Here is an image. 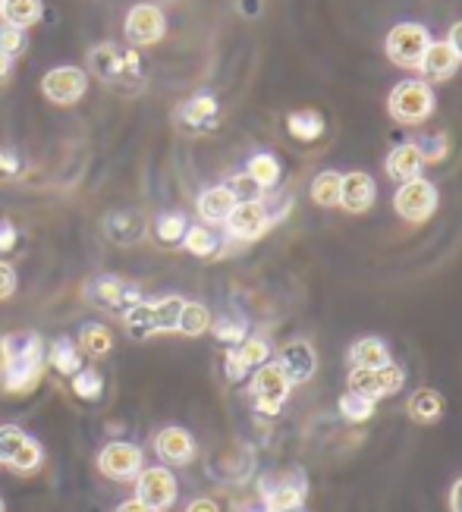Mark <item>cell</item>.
<instances>
[{
  "instance_id": "49",
  "label": "cell",
  "mask_w": 462,
  "mask_h": 512,
  "mask_svg": "<svg viewBox=\"0 0 462 512\" xmlns=\"http://www.w3.org/2000/svg\"><path fill=\"white\" fill-rule=\"evenodd\" d=\"M236 512H271V509L261 500V503H242V506H236Z\"/></svg>"
},
{
  "instance_id": "36",
  "label": "cell",
  "mask_w": 462,
  "mask_h": 512,
  "mask_svg": "<svg viewBox=\"0 0 462 512\" xmlns=\"http://www.w3.org/2000/svg\"><path fill=\"white\" fill-rule=\"evenodd\" d=\"M214 337H217V343H227L233 349V346H239L242 340L249 337V327L242 318H220L214 324Z\"/></svg>"
},
{
  "instance_id": "4",
  "label": "cell",
  "mask_w": 462,
  "mask_h": 512,
  "mask_svg": "<svg viewBox=\"0 0 462 512\" xmlns=\"http://www.w3.org/2000/svg\"><path fill=\"white\" fill-rule=\"evenodd\" d=\"M142 469H145V456L129 440H110L98 453V472L110 481H136Z\"/></svg>"
},
{
  "instance_id": "31",
  "label": "cell",
  "mask_w": 462,
  "mask_h": 512,
  "mask_svg": "<svg viewBox=\"0 0 462 512\" xmlns=\"http://www.w3.org/2000/svg\"><path fill=\"white\" fill-rule=\"evenodd\" d=\"M180 117H183V123L192 126V129L208 126V123L217 117V101H214V95H195L192 101L183 104Z\"/></svg>"
},
{
  "instance_id": "11",
  "label": "cell",
  "mask_w": 462,
  "mask_h": 512,
  "mask_svg": "<svg viewBox=\"0 0 462 512\" xmlns=\"http://www.w3.org/2000/svg\"><path fill=\"white\" fill-rule=\"evenodd\" d=\"M123 32L129 38V44L136 48H148V44H158L167 32V19L161 13V7L154 4H136L129 10L126 22H123Z\"/></svg>"
},
{
  "instance_id": "16",
  "label": "cell",
  "mask_w": 462,
  "mask_h": 512,
  "mask_svg": "<svg viewBox=\"0 0 462 512\" xmlns=\"http://www.w3.org/2000/svg\"><path fill=\"white\" fill-rule=\"evenodd\" d=\"M154 453H158L167 465H189L195 459V437L186 428H161L154 437Z\"/></svg>"
},
{
  "instance_id": "34",
  "label": "cell",
  "mask_w": 462,
  "mask_h": 512,
  "mask_svg": "<svg viewBox=\"0 0 462 512\" xmlns=\"http://www.w3.org/2000/svg\"><path fill=\"white\" fill-rule=\"evenodd\" d=\"M73 393L85 403H95V399L104 393V377L98 368H82L79 374H73Z\"/></svg>"
},
{
  "instance_id": "42",
  "label": "cell",
  "mask_w": 462,
  "mask_h": 512,
  "mask_svg": "<svg viewBox=\"0 0 462 512\" xmlns=\"http://www.w3.org/2000/svg\"><path fill=\"white\" fill-rule=\"evenodd\" d=\"M16 286H19L16 271H13L7 261H0V302H7L16 293Z\"/></svg>"
},
{
  "instance_id": "8",
  "label": "cell",
  "mask_w": 462,
  "mask_h": 512,
  "mask_svg": "<svg viewBox=\"0 0 462 512\" xmlns=\"http://www.w3.org/2000/svg\"><path fill=\"white\" fill-rule=\"evenodd\" d=\"M176 478L164 465H154V469H142L136 478V500L145 503L151 512H167L176 503Z\"/></svg>"
},
{
  "instance_id": "7",
  "label": "cell",
  "mask_w": 462,
  "mask_h": 512,
  "mask_svg": "<svg viewBox=\"0 0 462 512\" xmlns=\"http://www.w3.org/2000/svg\"><path fill=\"white\" fill-rule=\"evenodd\" d=\"M406 384V371L400 365H384L378 371H365V368H352L349 371V393H359V396H368V399H384V396H393L400 393Z\"/></svg>"
},
{
  "instance_id": "39",
  "label": "cell",
  "mask_w": 462,
  "mask_h": 512,
  "mask_svg": "<svg viewBox=\"0 0 462 512\" xmlns=\"http://www.w3.org/2000/svg\"><path fill=\"white\" fill-rule=\"evenodd\" d=\"M0 51H4L10 60L16 54L26 51V32L16 29V26H7V22H0Z\"/></svg>"
},
{
  "instance_id": "5",
  "label": "cell",
  "mask_w": 462,
  "mask_h": 512,
  "mask_svg": "<svg viewBox=\"0 0 462 512\" xmlns=\"http://www.w3.org/2000/svg\"><path fill=\"white\" fill-rule=\"evenodd\" d=\"M431 44L428 38V29L418 26V22H400V26H393L387 32V57L396 63V66H406V70H412V66H418V60H422L425 48Z\"/></svg>"
},
{
  "instance_id": "10",
  "label": "cell",
  "mask_w": 462,
  "mask_h": 512,
  "mask_svg": "<svg viewBox=\"0 0 462 512\" xmlns=\"http://www.w3.org/2000/svg\"><path fill=\"white\" fill-rule=\"evenodd\" d=\"M393 205H396V214L400 217L412 220V224H422V220H428L437 208V189H434V183L418 176V180H409L400 186Z\"/></svg>"
},
{
  "instance_id": "25",
  "label": "cell",
  "mask_w": 462,
  "mask_h": 512,
  "mask_svg": "<svg viewBox=\"0 0 462 512\" xmlns=\"http://www.w3.org/2000/svg\"><path fill=\"white\" fill-rule=\"evenodd\" d=\"M302 500H305V484H293V481H283L264 491V503H268L271 512H293L302 506Z\"/></svg>"
},
{
  "instance_id": "26",
  "label": "cell",
  "mask_w": 462,
  "mask_h": 512,
  "mask_svg": "<svg viewBox=\"0 0 462 512\" xmlns=\"http://www.w3.org/2000/svg\"><path fill=\"white\" fill-rule=\"evenodd\" d=\"M79 349L85 355H92V359H101V355H107L110 349H114V333H110L104 324H85L79 330Z\"/></svg>"
},
{
  "instance_id": "45",
  "label": "cell",
  "mask_w": 462,
  "mask_h": 512,
  "mask_svg": "<svg viewBox=\"0 0 462 512\" xmlns=\"http://www.w3.org/2000/svg\"><path fill=\"white\" fill-rule=\"evenodd\" d=\"M186 512H220V506L214 503V500H192L189 506H186Z\"/></svg>"
},
{
  "instance_id": "21",
  "label": "cell",
  "mask_w": 462,
  "mask_h": 512,
  "mask_svg": "<svg viewBox=\"0 0 462 512\" xmlns=\"http://www.w3.org/2000/svg\"><path fill=\"white\" fill-rule=\"evenodd\" d=\"M233 208H236V198H233V192L227 186L205 189L202 195H198V202H195V211H198V217L205 220V224H224Z\"/></svg>"
},
{
  "instance_id": "43",
  "label": "cell",
  "mask_w": 462,
  "mask_h": 512,
  "mask_svg": "<svg viewBox=\"0 0 462 512\" xmlns=\"http://www.w3.org/2000/svg\"><path fill=\"white\" fill-rule=\"evenodd\" d=\"M16 227L10 224V220H0V255H7L16 249Z\"/></svg>"
},
{
  "instance_id": "18",
  "label": "cell",
  "mask_w": 462,
  "mask_h": 512,
  "mask_svg": "<svg viewBox=\"0 0 462 512\" xmlns=\"http://www.w3.org/2000/svg\"><path fill=\"white\" fill-rule=\"evenodd\" d=\"M456 66H459V57H456V51L450 48L447 41H431L425 48V54H422V60H418V70H422L434 82L450 79L456 73Z\"/></svg>"
},
{
  "instance_id": "19",
  "label": "cell",
  "mask_w": 462,
  "mask_h": 512,
  "mask_svg": "<svg viewBox=\"0 0 462 512\" xmlns=\"http://www.w3.org/2000/svg\"><path fill=\"white\" fill-rule=\"evenodd\" d=\"M422 167H425V161H422V154H418V148H415L412 142L396 145V148L387 154V161H384L387 176H390V180H396V183L418 180V176H422Z\"/></svg>"
},
{
  "instance_id": "14",
  "label": "cell",
  "mask_w": 462,
  "mask_h": 512,
  "mask_svg": "<svg viewBox=\"0 0 462 512\" xmlns=\"http://www.w3.org/2000/svg\"><path fill=\"white\" fill-rule=\"evenodd\" d=\"M277 365L283 368L286 377H290V384H305V381H312V374L318 368V355H315L312 343L293 340V343H286L280 349Z\"/></svg>"
},
{
  "instance_id": "3",
  "label": "cell",
  "mask_w": 462,
  "mask_h": 512,
  "mask_svg": "<svg viewBox=\"0 0 462 512\" xmlns=\"http://www.w3.org/2000/svg\"><path fill=\"white\" fill-rule=\"evenodd\" d=\"M387 107H390V117L406 123V126L422 123V120L431 117V110H434V92H431L428 82L406 79V82H400L390 92Z\"/></svg>"
},
{
  "instance_id": "29",
  "label": "cell",
  "mask_w": 462,
  "mask_h": 512,
  "mask_svg": "<svg viewBox=\"0 0 462 512\" xmlns=\"http://www.w3.org/2000/svg\"><path fill=\"white\" fill-rule=\"evenodd\" d=\"M48 362H51L60 374H66V377H73V374L82 371L79 349H76L73 340H66V337H60L57 343H51V349H48Z\"/></svg>"
},
{
  "instance_id": "6",
  "label": "cell",
  "mask_w": 462,
  "mask_h": 512,
  "mask_svg": "<svg viewBox=\"0 0 462 512\" xmlns=\"http://www.w3.org/2000/svg\"><path fill=\"white\" fill-rule=\"evenodd\" d=\"M290 377L283 374V368L277 362H264L255 377H252V399L258 412L264 415H277L280 406L286 403V396H290Z\"/></svg>"
},
{
  "instance_id": "40",
  "label": "cell",
  "mask_w": 462,
  "mask_h": 512,
  "mask_svg": "<svg viewBox=\"0 0 462 512\" xmlns=\"http://www.w3.org/2000/svg\"><path fill=\"white\" fill-rule=\"evenodd\" d=\"M227 189L233 192V198L236 202H261V189L249 180L246 173H239V176H233V180L227 183Z\"/></svg>"
},
{
  "instance_id": "38",
  "label": "cell",
  "mask_w": 462,
  "mask_h": 512,
  "mask_svg": "<svg viewBox=\"0 0 462 512\" xmlns=\"http://www.w3.org/2000/svg\"><path fill=\"white\" fill-rule=\"evenodd\" d=\"M186 230L189 227H186V217L183 214H164L158 220V227H154V233H158L161 242H183Z\"/></svg>"
},
{
  "instance_id": "23",
  "label": "cell",
  "mask_w": 462,
  "mask_h": 512,
  "mask_svg": "<svg viewBox=\"0 0 462 512\" xmlns=\"http://www.w3.org/2000/svg\"><path fill=\"white\" fill-rule=\"evenodd\" d=\"M41 16H44L41 0H4V10H0V19L22 32L32 29L35 22H41Z\"/></svg>"
},
{
  "instance_id": "50",
  "label": "cell",
  "mask_w": 462,
  "mask_h": 512,
  "mask_svg": "<svg viewBox=\"0 0 462 512\" xmlns=\"http://www.w3.org/2000/svg\"><path fill=\"white\" fill-rule=\"evenodd\" d=\"M10 73V57L4 54V51H0V79H4Z\"/></svg>"
},
{
  "instance_id": "13",
  "label": "cell",
  "mask_w": 462,
  "mask_h": 512,
  "mask_svg": "<svg viewBox=\"0 0 462 512\" xmlns=\"http://www.w3.org/2000/svg\"><path fill=\"white\" fill-rule=\"evenodd\" d=\"M230 236L249 242V239H258L264 236V230L271 227V214L261 202H236V208L230 211V217L224 220Z\"/></svg>"
},
{
  "instance_id": "33",
  "label": "cell",
  "mask_w": 462,
  "mask_h": 512,
  "mask_svg": "<svg viewBox=\"0 0 462 512\" xmlns=\"http://www.w3.org/2000/svg\"><path fill=\"white\" fill-rule=\"evenodd\" d=\"M211 327V311L202 305V302H183V311H180V333L186 337H202V333Z\"/></svg>"
},
{
  "instance_id": "52",
  "label": "cell",
  "mask_w": 462,
  "mask_h": 512,
  "mask_svg": "<svg viewBox=\"0 0 462 512\" xmlns=\"http://www.w3.org/2000/svg\"><path fill=\"white\" fill-rule=\"evenodd\" d=\"M0 512H7V503H4V497H0Z\"/></svg>"
},
{
  "instance_id": "17",
  "label": "cell",
  "mask_w": 462,
  "mask_h": 512,
  "mask_svg": "<svg viewBox=\"0 0 462 512\" xmlns=\"http://www.w3.org/2000/svg\"><path fill=\"white\" fill-rule=\"evenodd\" d=\"M374 198H378V186H374V180L368 173L356 170V173H346L343 176V186H340V205L343 211L349 214H365Z\"/></svg>"
},
{
  "instance_id": "41",
  "label": "cell",
  "mask_w": 462,
  "mask_h": 512,
  "mask_svg": "<svg viewBox=\"0 0 462 512\" xmlns=\"http://www.w3.org/2000/svg\"><path fill=\"white\" fill-rule=\"evenodd\" d=\"M415 148H418V154H422L425 164H434V161H440L447 154V139L444 136H431V139H422Z\"/></svg>"
},
{
  "instance_id": "32",
  "label": "cell",
  "mask_w": 462,
  "mask_h": 512,
  "mask_svg": "<svg viewBox=\"0 0 462 512\" xmlns=\"http://www.w3.org/2000/svg\"><path fill=\"white\" fill-rule=\"evenodd\" d=\"M286 129H290L299 142H315L324 132V120H321V114H315V110H299V114H290Z\"/></svg>"
},
{
  "instance_id": "22",
  "label": "cell",
  "mask_w": 462,
  "mask_h": 512,
  "mask_svg": "<svg viewBox=\"0 0 462 512\" xmlns=\"http://www.w3.org/2000/svg\"><path fill=\"white\" fill-rule=\"evenodd\" d=\"M349 365L352 368H365V371H378V368L390 365V352H387L384 340L365 337V340L352 343V349H349Z\"/></svg>"
},
{
  "instance_id": "53",
  "label": "cell",
  "mask_w": 462,
  "mask_h": 512,
  "mask_svg": "<svg viewBox=\"0 0 462 512\" xmlns=\"http://www.w3.org/2000/svg\"><path fill=\"white\" fill-rule=\"evenodd\" d=\"M0 10H4V0H0Z\"/></svg>"
},
{
  "instance_id": "44",
  "label": "cell",
  "mask_w": 462,
  "mask_h": 512,
  "mask_svg": "<svg viewBox=\"0 0 462 512\" xmlns=\"http://www.w3.org/2000/svg\"><path fill=\"white\" fill-rule=\"evenodd\" d=\"M447 44L456 51V57L462 60V22H456V26L450 29V38H447Z\"/></svg>"
},
{
  "instance_id": "24",
  "label": "cell",
  "mask_w": 462,
  "mask_h": 512,
  "mask_svg": "<svg viewBox=\"0 0 462 512\" xmlns=\"http://www.w3.org/2000/svg\"><path fill=\"white\" fill-rule=\"evenodd\" d=\"M444 412V396L437 390H415L409 399V418L412 421H422V425H434Z\"/></svg>"
},
{
  "instance_id": "20",
  "label": "cell",
  "mask_w": 462,
  "mask_h": 512,
  "mask_svg": "<svg viewBox=\"0 0 462 512\" xmlns=\"http://www.w3.org/2000/svg\"><path fill=\"white\" fill-rule=\"evenodd\" d=\"M88 296H92V302L101 305V308H117V305H126V302L129 305L142 302L136 289L126 286L120 277H101V280H95L92 286H88Z\"/></svg>"
},
{
  "instance_id": "15",
  "label": "cell",
  "mask_w": 462,
  "mask_h": 512,
  "mask_svg": "<svg viewBox=\"0 0 462 512\" xmlns=\"http://www.w3.org/2000/svg\"><path fill=\"white\" fill-rule=\"evenodd\" d=\"M268 359H271V346L261 337H246L227 352V377L230 381H242L252 368H261Z\"/></svg>"
},
{
  "instance_id": "2",
  "label": "cell",
  "mask_w": 462,
  "mask_h": 512,
  "mask_svg": "<svg viewBox=\"0 0 462 512\" xmlns=\"http://www.w3.org/2000/svg\"><path fill=\"white\" fill-rule=\"evenodd\" d=\"M0 462L13 469L16 475H32L41 469L44 462V450L35 437H29L16 425H4L0 428Z\"/></svg>"
},
{
  "instance_id": "46",
  "label": "cell",
  "mask_w": 462,
  "mask_h": 512,
  "mask_svg": "<svg viewBox=\"0 0 462 512\" xmlns=\"http://www.w3.org/2000/svg\"><path fill=\"white\" fill-rule=\"evenodd\" d=\"M114 512H151V509H148L145 503H139L136 497H132V500H123Z\"/></svg>"
},
{
  "instance_id": "28",
  "label": "cell",
  "mask_w": 462,
  "mask_h": 512,
  "mask_svg": "<svg viewBox=\"0 0 462 512\" xmlns=\"http://www.w3.org/2000/svg\"><path fill=\"white\" fill-rule=\"evenodd\" d=\"M340 186H343V176L337 170L318 173L315 183H312V202L321 208H337L340 205Z\"/></svg>"
},
{
  "instance_id": "37",
  "label": "cell",
  "mask_w": 462,
  "mask_h": 512,
  "mask_svg": "<svg viewBox=\"0 0 462 512\" xmlns=\"http://www.w3.org/2000/svg\"><path fill=\"white\" fill-rule=\"evenodd\" d=\"M340 415L349 421H368L374 415V399L359 396V393H346L340 399Z\"/></svg>"
},
{
  "instance_id": "27",
  "label": "cell",
  "mask_w": 462,
  "mask_h": 512,
  "mask_svg": "<svg viewBox=\"0 0 462 512\" xmlns=\"http://www.w3.org/2000/svg\"><path fill=\"white\" fill-rule=\"evenodd\" d=\"M180 311H183L180 296H167V299L151 302L154 333H176V327H180Z\"/></svg>"
},
{
  "instance_id": "51",
  "label": "cell",
  "mask_w": 462,
  "mask_h": 512,
  "mask_svg": "<svg viewBox=\"0 0 462 512\" xmlns=\"http://www.w3.org/2000/svg\"><path fill=\"white\" fill-rule=\"evenodd\" d=\"M246 7H249L246 13H249V16H255V13H258V0H246Z\"/></svg>"
},
{
  "instance_id": "47",
  "label": "cell",
  "mask_w": 462,
  "mask_h": 512,
  "mask_svg": "<svg viewBox=\"0 0 462 512\" xmlns=\"http://www.w3.org/2000/svg\"><path fill=\"white\" fill-rule=\"evenodd\" d=\"M450 509L453 512H462V478L453 484V491H450Z\"/></svg>"
},
{
  "instance_id": "35",
  "label": "cell",
  "mask_w": 462,
  "mask_h": 512,
  "mask_svg": "<svg viewBox=\"0 0 462 512\" xmlns=\"http://www.w3.org/2000/svg\"><path fill=\"white\" fill-rule=\"evenodd\" d=\"M183 246H186V252H192L198 258H211L217 252V236L208 227H189L183 236Z\"/></svg>"
},
{
  "instance_id": "1",
  "label": "cell",
  "mask_w": 462,
  "mask_h": 512,
  "mask_svg": "<svg viewBox=\"0 0 462 512\" xmlns=\"http://www.w3.org/2000/svg\"><path fill=\"white\" fill-rule=\"evenodd\" d=\"M44 340L35 330H13L0 337V387L10 396H26L41 384Z\"/></svg>"
},
{
  "instance_id": "48",
  "label": "cell",
  "mask_w": 462,
  "mask_h": 512,
  "mask_svg": "<svg viewBox=\"0 0 462 512\" xmlns=\"http://www.w3.org/2000/svg\"><path fill=\"white\" fill-rule=\"evenodd\" d=\"M16 158L13 154H7V151H0V173H16Z\"/></svg>"
},
{
  "instance_id": "12",
  "label": "cell",
  "mask_w": 462,
  "mask_h": 512,
  "mask_svg": "<svg viewBox=\"0 0 462 512\" xmlns=\"http://www.w3.org/2000/svg\"><path fill=\"white\" fill-rule=\"evenodd\" d=\"M88 66L101 82H120L126 73H139V54L129 51L123 54L117 44H98L88 54Z\"/></svg>"
},
{
  "instance_id": "54",
  "label": "cell",
  "mask_w": 462,
  "mask_h": 512,
  "mask_svg": "<svg viewBox=\"0 0 462 512\" xmlns=\"http://www.w3.org/2000/svg\"><path fill=\"white\" fill-rule=\"evenodd\" d=\"M293 512H302V509H293Z\"/></svg>"
},
{
  "instance_id": "30",
  "label": "cell",
  "mask_w": 462,
  "mask_h": 512,
  "mask_svg": "<svg viewBox=\"0 0 462 512\" xmlns=\"http://www.w3.org/2000/svg\"><path fill=\"white\" fill-rule=\"evenodd\" d=\"M246 176L261 192L274 189L277 180H280V164H277L274 154H255V158L249 161V167H246Z\"/></svg>"
},
{
  "instance_id": "9",
  "label": "cell",
  "mask_w": 462,
  "mask_h": 512,
  "mask_svg": "<svg viewBox=\"0 0 462 512\" xmlns=\"http://www.w3.org/2000/svg\"><path fill=\"white\" fill-rule=\"evenodd\" d=\"M88 88V76L79 70V66H57V70H48L41 79V92L51 104L57 107H70L76 104Z\"/></svg>"
}]
</instances>
